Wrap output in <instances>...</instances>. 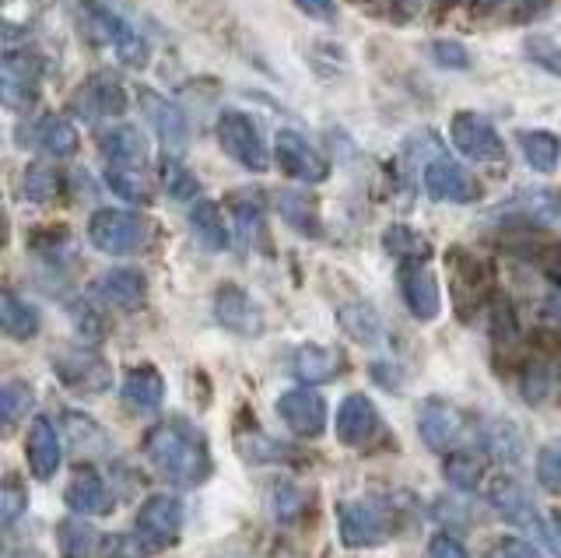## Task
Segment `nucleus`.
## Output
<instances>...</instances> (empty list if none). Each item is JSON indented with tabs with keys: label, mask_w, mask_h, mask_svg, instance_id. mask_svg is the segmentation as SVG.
<instances>
[{
	"label": "nucleus",
	"mask_w": 561,
	"mask_h": 558,
	"mask_svg": "<svg viewBox=\"0 0 561 558\" xmlns=\"http://www.w3.org/2000/svg\"><path fill=\"white\" fill-rule=\"evenodd\" d=\"M145 457L165 481L180 488H201L215 475L204 432L186 418H165L145 435Z\"/></svg>",
	"instance_id": "nucleus-1"
},
{
	"label": "nucleus",
	"mask_w": 561,
	"mask_h": 558,
	"mask_svg": "<svg viewBox=\"0 0 561 558\" xmlns=\"http://www.w3.org/2000/svg\"><path fill=\"white\" fill-rule=\"evenodd\" d=\"M88 242H92L99 253L130 257L145 250L148 225L137 212H127V207H99V212L88 218Z\"/></svg>",
	"instance_id": "nucleus-2"
},
{
	"label": "nucleus",
	"mask_w": 561,
	"mask_h": 558,
	"mask_svg": "<svg viewBox=\"0 0 561 558\" xmlns=\"http://www.w3.org/2000/svg\"><path fill=\"white\" fill-rule=\"evenodd\" d=\"M215 137L221 151L232 159L236 166H242L245 172H267L271 169V151L263 145V134L256 127V119L242 110H221L218 124H215Z\"/></svg>",
	"instance_id": "nucleus-3"
},
{
	"label": "nucleus",
	"mask_w": 561,
	"mask_h": 558,
	"mask_svg": "<svg viewBox=\"0 0 561 558\" xmlns=\"http://www.w3.org/2000/svg\"><path fill=\"white\" fill-rule=\"evenodd\" d=\"M84 19L95 29V36L102 43L113 46V54L123 67L145 71L148 60H151V46L127 19H119V14L110 4H102V0H84Z\"/></svg>",
	"instance_id": "nucleus-4"
},
{
	"label": "nucleus",
	"mask_w": 561,
	"mask_h": 558,
	"mask_svg": "<svg viewBox=\"0 0 561 558\" xmlns=\"http://www.w3.org/2000/svg\"><path fill=\"white\" fill-rule=\"evenodd\" d=\"M49 365L64 387L81 397H99L113 387V365L99 352H92V348H81V344L60 348V352L49 358Z\"/></svg>",
	"instance_id": "nucleus-5"
},
{
	"label": "nucleus",
	"mask_w": 561,
	"mask_h": 558,
	"mask_svg": "<svg viewBox=\"0 0 561 558\" xmlns=\"http://www.w3.org/2000/svg\"><path fill=\"white\" fill-rule=\"evenodd\" d=\"M341 540L347 548H376L382 540H390L397 523H393V505L376 502V499H358L341 505Z\"/></svg>",
	"instance_id": "nucleus-6"
},
{
	"label": "nucleus",
	"mask_w": 561,
	"mask_h": 558,
	"mask_svg": "<svg viewBox=\"0 0 561 558\" xmlns=\"http://www.w3.org/2000/svg\"><path fill=\"white\" fill-rule=\"evenodd\" d=\"M134 531L145 537V545L151 551H165L172 548L183 534V502L169 496V492H154L140 502Z\"/></svg>",
	"instance_id": "nucleus-7"
},
{
	"label": "nucleus",
	"mask_w": 561,
	"mask_h": 558,
	"mask_svg": "<svg viewBox=\"0 0 561 558\" xmlns=\"http://www.w3.org/2000/svg\"><path fill=\"white\" fill-rule=\"evenodd\" d=\"M421 183H425V194L438 204H473L481 197V183L443 151H435L432 159L421 166Z\"/></svg>",
	"instance_id": "nucleus-8"
},
{
	"label": "nucleus",
	"mask_w": 561,
	"mask_h": 558,
	"mask_svg": "<svg viewBox=\"0 0 561 558\" xmlns=\"http://www.w3.org/2000/svg\"><path fill=\"white\" fill-rule=\"evenodd\" d=\"M0 89H4V106L28 110L43 89L46 64L32 49H4V64H0Z\"/></svg>",
	"instance_id": "nucleus-9"
},
{
	"label": "nucleus",
	"mask_w": 561,
	"mask_h": 558,
	"mask_svg": "<svg viewBox=\"0 0 561 558\" xmlns=\"http://www.w3.org/2000/svg\"><path fill=\"white\" fill-rule=\"evenodd\" d=\"M70 113L88 119V124H99V119L123 116L127 113V92L110 71H95L92 78H84L75 95H70Z\"/></svg>",
	"instance_id": "nucleus-10"
},
{
	"label": "nucleus",
	"mask_w": 561,
	"mask_h": 558,
	"mask_svg": "<svg viewBox=\"0 0 561 558\" xmlns=\"http://www.w3.org/2000/svg\"><path fill=\"white\" fill-rule=\"evenodd\" d=\"M210 312H215L218 327H225L228 334H236V338H260L263 334V309L256 306L253 295L236 282H225L215 288Z\"/></svg>",
	"instance_id": "nucleus-11"
},
{
	"label": "nucleus",
	"mask_w": 561,
	"mask_h": 558,
	"mask_svg": "<svg viewBox=\"0 0 561 558\" xmlns=\"http://www.w3.org/2000/svg\"><path fill=\"white\" fill-rule=\"evenodd\" d=\"M449 137H453V145L463 159H473V162H502L505 159L502 134L491 127L481 113H470V110L453 113Z\"/></svg>",
	"instance_id": "nucleus-12"
},
{
	"label": "nucleus",
	"mask_w": 561,
	"mask_h": 558,
	"mask_svg": "<svg viewBox=\"0 0 561 558\" xmlns=\"http://www.w3.org/2000/svg\"><path fill=\"white\" fill-rule=\"evenodd\" d=\"M397 288L408 312L417 323H432L443 312V292H438L435 274L425 267V260H408L397 271Z\"/></svg>",
	"instance_id": "nucleus-13"
},
{
	"label": "nucleus",
	"mask_w": 561,
	"mask_h": 558,
	"mask_svg": "<svg viewBox=\"0 0 561 558\" xmlns=\"http://www.w3.org/2000/svg\"><path fill=\"white\" fill-rule=\"evenodd\" d=\"M274 159H277V166L285 169L291 180L306 183V186H316V183H323L330 176V162L306 141L302 134L291 130V127L277 130V137H274Z\"/></svg>",
	"instance_id": "nucleus-14"
},
{
	"label": "nucleus",
	"mask_w": 561,
	"mask_h": 558,
	"mask_svg": "<svg viewBox=\"0 0 561 558\" xmlns=\"http://www.w3.org/2000/svg\"><path fill=\"white\" fill-rule=\"evenodd\" d=\"M88 295H92V303H99V306L134 312L148 299V277L137 267H113V271H102L95 277Z\"/></svg>",
	"instance_id": "nucleus-15"
},
{
	"label": "nucleus",
	"mask_w": 561,
	"mask_h": 558,
	"mask_svg": "<svg viewBox=\"0 0 561 558\" xmlns=\"http://www.w3.org/2000/svg\"><path fill=\"white\" fill-rule=\"evenodd\" d=\"M277 414L295 435L302 440H320L327 432V400L316 394L312 387H295L277 397Z\"/></svg>",
	"instance_id": "nucleus-16"
},
{
	"label": "nucleus",
	"mask_w": 561,
	"mask_h": 558,
	"mask_svg": "<svg viewBox=\"0 0 561 558\" xmlns=\"http://www.w3.org/2000/svg\"><path fill=\"white\" fill-rule=\"evenodd\" d=\"M417 432H421V440H425L428 449L449 453L456 443L463 440L467 418H463L460 408H453L449 400L428 397L425 405H421V411H417Z\"/></svg>",
	"instance_id": "nucleus-17"
},
{
	"label": "nucleus",
	"mask_w": 561,
	"mask_h": 558,
	"mask_svg": "<svg viewBox=\"0 0 561 558\" xmlns=\"http://www.w3.org/2000/svg\"><path fill=\"white\" fill-rule=\"evenodd\" d=\"M333 432H337L341 446L362 449L379 435V411L373 405V397L365 394H347L333 418Z\"/></svg>",
	"instance_id": "nucleus-18"
},
{
	"label": "nucleus",
	"mask_w": 561,
	"mask_h": 558,
	"mask_svg": "<svg viewBox=\"0 0 561 558\" xmlns=\"http://www.w3.org/2000/svg\"><path fill=\"white\" fill-rule=\"evenodd\" d=\"M137 106H140V113H145L148 127L162 137L165 148H183L186 145L190 119L172 99H165L162 92H154V89H137Z\"/></svg>",
	"instance_id": "nucleus-19"
},
{
	"label": "nucleus",
	"mask_w": 561,
	"mask_h": 558,
	"mask_svg": "<svg viewBox=\"0 0 561 558\" xmlns=\"http://www.w3.org/2000/svg\"><path fill=\"white\" fill-rule=\"evenodd\" d=\"M488 499L491 505H495V513L505 520V523H513V527L526 531V534H548L543 531V520L537 513V505L534 499L526 496V488L513 478H495L488 488Z\"/></svg>",
	"instance_id": "nucleus-20"
},
{
	"label": "nucleus",
	"mask_w": 561,
	"mask_h": 558,
	"mask_svg": "<svg viewBox=\"0 0 561 558\" xmlns=\"http://www.w3.org/2000/svg\"><path fill=\"white\" fill-rule=\"evenodd\" d=\"M99 151L102 159L110 162L113 169H145L148 159H151V148H148V137L140 134L137 127L130 124H119V127H110L99 134Z\"/></svg>",
	"instance_id": "nucleus-21"
},
{
	"label": "nucleus",
	"mask_w": 561,
	"mask_h": 558,
	"mask_svg": "<svg viewBox=\"0 0 561 558\" xmlns=\"http://www.w3.org/2000/svg\"><path fill=\"white\" fill-rule=\"evenodd\" d=\"M64 502H67V510L78 513V516H105L113 510L110 488H105L99 470H92V467L75 470V478H70L64 488Z\"/></svg>",
	"instance_id": "nucleus-22"
},
{
	"label": "nucleus",
	"mask_w": 561,
	"mask_h": 558,
	"mask_svg": "<svg viewBox=\"0 0 561 558\" xmlns=\"http://www.w3.org/2000/svg\"><path fill=\"white\" fill-rule=\"evenodd\" d=\"M64 460V443H60V432L53 425V418H32V429H28V467H32V478L49 481L53 475L60 470Z\"/></svg>",
	"instance_id": "nucleus-23"
},
{
	"label": "nucleus",
	"mask_w": 561,
	"mask_h": 558,
	"mask_svg": "<svg viewBox=\"0 0 561 558\" xmlns=\"http://www.w3.org/2000/svg\"><path fill=\"white\" fill-rule=\"evenodd\" d=\"M28 141L35 151L49 155V159H70V155H78V148H81V137H78L75 124L57 113H46L35 119Z\"/></svg>",
	"instance_id": "nucleus-24"
},
{
	"label": "nucleus",
	"mask_w": 561,
	"mask_h": 558,
	"mask_svg": "<svg viewBox=\"0 0 561 558\" xmlns=\"http://www.w3.org/2000/svg\"><path fill=\"white\" fill-rule=\"evenodd\" d=\"M341 369H344V358L337 348L302 344V348H295V355H291V373L295 379H302L306 387H320V383L337 379Z\"/></svg>",
	"instance_id": "nucleus-25"
},
{
	"label": "nucleus",
	"mask_w": 561,
	"mask_h": 558,
	"mask_svg": "<svg viewBox=\"0 0 561 558\" xmlns=\"http://www.w3.org/2000/svg\"><path fill=\"white\" fill-rule=\"evenodd\" d=\"M123 405L130 411L151 414L162 408L165 400V376L154 369V365H134V369L123 376Z\"/></svg>",
	"instance_id": "nucleus-26"
},
{
	"label": "nucleus",
	"mask_w": 561,
	"mask_h": 558,
	"mask_svg": "<svg viewBox=\"0 0 561 558\" xmlns=\"http://www.w3.org/2000/svg\"><path fill=\"white\" fill-rule=\"evenodd\" d=\"M186 221H190V229H193V236H197V242L204 250H210V253L232 250V232H228V225H225L221 204H215V201L190 204Z\"/></svg>",
	"instance_id": "nucleus-27"
},
{
	"label": "nucleus",
	"mask_w": 561,
	"mask_h": 558,
	"mask_svg": "<svg viewBox=\"0 0 561 558\" xmlns=\"http://www.w3.org/2000/svg\"><path fill=\"white\" fill-rule=\"evenodd\" d=\"M516 145L523 151V162L530 166L540 176H551L561 166V141L558 134L543 130V127H534V130H519L516 134Z\"/></svg>",
	"instance_id": "nucleus-28"
},
{
	"label": "nucleus",
	"mask_w": 561,
	"mask_h": 558,
	"mask_svg": "<svg viewBox=\"0 0 561 558\" xmlns=\"http://www.w3.org/2000/svg\"><path fill=\"white\" fill-rule=\"evenodd\" d=\"M277 215L285 218V225H288V229H295L298 236H309V239L323 236L320 215H316V201L306 197V190H280V194H277Z\"/></svg>",
	"instance_id": "nucleus-29"
},
{
	"label": "nucleus",
	"mask_w": 561,
	"mask_h": 558,
	"mask_svg": "<svg viewBox=\"0 0 561 558\" xmlns=\"http://www.w3.org/2000/svg\"><path fill=\"white\" fill-rule=\"evenodd\" d=\"M0 323H4V334L11 341H32L43 327L39 309L25 303L22 295H14L11 288L4 292V299H0Z\"/></svg>",
	"instance_id": "nucleus-30"
},
{
	"label": "nucleus",
	"mask_w": 561,
	"mask_h": 558,
	"mask_svg": "<svg viewBox=\"0 0 561 558\" xmlns=\"http://www.w3.org/2000/svg\"><path fill=\"white\" fill-rule=\"evenodd\" d=\"M337 323H341V330L351 341H358L365 348H373V344L382 341V320L368 303H344L337 309Z\"/></svg>",
	"instance_id": "nucleus-31"
},
{
	"label": "nucleus",
	"mask_w": 561,
	"mask_h": 558,
	"mask_svg": "<svg viewBox=\"0 0 561 558\" xmlns=\"http://www.w3.org/2000/svg\"><path fill=\"white\" fill-rule=\"evenodd\" d=\"M99 548V534L88 527L84 516H67L57 527V551L60 558H92Z\"/></svg>",
	"instance_id": "nucleus-32"
},
{
	"label": "nucleus",
	"mask_w": 561,
	"mask_h": 558,
	"mask_svg": "<svg viewBox=\"0 0 561 558\" xmlns=\"http://www.w3.org/2000/svg\"><path fill=\"white\" fill-rule=\"evenodd\" d=\"M60 172L46 166V162H32L25 172H22V186H18V197L28 201V204H49V201H57L60 194Z\"/></svg>",
	"instance_id": "nucleus-33"
},
{
	"label": "nucleus",
	"mask_w": 561,
	"mask_h": 558,
	"mask_svg": "<svg viewBox=\"0 0 561 558\" xmlns=\"http://www.w3.org/2000/svg\"><path fill=\"white\" fill-rule=\"evenodd\" d=\"M481 443L488 453H495V457L505 464H516L523 457V435L508 418H491V422H484Z\"/></svg>",
	"instance_id": "nucleus-34"
},
{
	"label": "nucleus",
	"mask_w": 561,
	"mask_h": 558,
	"mask_svg": "<svg viewBox=\"0 0 561 558\" xmlns=\"http://www.w3.org/2000/svg\"><path fill=\"white\" fill-rule=\"evenodd\" d=\"M228 207H232V218L239 225V239L250 242V247H256V250H267V218H263L260 204L245 194H236L232 201H228Z\"/></svg>",
	"instance_id": "nucleus-35"
},
{
	"label": "nucleus",
	"mask_w": 561,
	"mask_h": 558,
	"mask_svg": "<svg viewBox=\"0 0 561 558\" xmlns=\"http://www.w3.org/2000/svg\"><path fill=\"white\" fill-rule=\"evenodd\" d=\"M508 212H516L523 221L540 225V229L561 232V197L554 194H526L508 204Z\"/></svg>",
	"instance_id": "nucleus-36"
},
{
	"label": "nucleus",
	"mask_w": 561,
	"mask_h": 558,
	"mask_svg": "<svg viewBox=\"0 0 561 558\" xmlns=\"http://www.w3.org/2000/svg\"><path fill=\"white\" fill-rule=\"evenodd\" d=\"M443 475L453 488L460 492H473L484 478V457H478L473 449H449L446 453V464H443Z\"/></svg>",
	"instance_id": "nucleus-37"
},
{
	"label": "nucleus",
	"mask_w": 561,
	"mask_h": 558,
	"mask_svg": "<svg viewBox=\"0 0 561 558\" xmlns=\"http://www.w3.org/2000/svg\"><path fill=\"white\" fill-rule=\"evenodd\" d=\"M236 446H239V457L250 460V464H288V460H295V453H291L288 443H277V440H271V435H263V432L239 435Z\"/></svg>",
	"instance_id": "nucleus-38"
},
{
	"label": "nucleus",
	"mask_w": 561,
	"mask_h": 558,
	"mask_svg": "<svg viewBox=\"0 0 561 558\" xmlns=\"http://www.w3.org/2000/svg\"><path fill=\"white\" fill-rule=\"evenodd\" d=\"M382 250L397 257L400 264H408V260H428L432 253L425 236H417L411 225H390V229L382 232Z\"/></svg>",
	"instance_id": "nucleus-39"
},
{
	"label": "nucleus",
	"mask_w": 561,
	"mask_h": 558,
	"mask_svg": "<svg viewBox=\"0 0 561 558\" xmlns=\"http://www.w3.org/2000/svg\"><path fill=\"white\" fill-rule=\"evenodd\" d=\"M32 408H35V390L25 379H8L4 390H0V422H4V429L22 422L25 414H32Z\"/></svg>",
	"instance_id": "nucleus-40"
},
{
	"label": "nucleus",
	"mask_w": 561,
	"mask_h": 558,
	"mask_svg": "<svg viewBox=\"0 0 561 558\" xmlns=\"http://www.w3.org/2000/svg\"><path fill=\"white\" fill-rule=\"evenodd\" d=\"M523 54H526V60H530L534 67H540V71L561 78V43L558 39L543 36V32H534V36H526Z\"/></svg>",
	"instance_id": "nucleus-41"
},
{
	"label": "nucleus",
	"mask_w": 561,
	"mask_h": 558,
	"mask_svg": "<svg viewBox=\"0 0 561 558\" xmlns=\"http://www.w3.org/2000/svg\"><path fill=\"white\" fill-rule=\"evenodd\" d=\"M534 470H537V481H540L543 492L561 496V440H551V443L540 446Z\"/></svg>",
	"instance_id": "nucleus-42"
},
{
	"label": "nucleus",
	"mask_w": 561,
	"mask_h": 558,
	"mask_svg": "<svg viewBox=\"0 0 561 558\" xmlns=\"http://www.w3.org/2000/svg\"><path fill=\"white\" fill-rule=\"evenodd\" d=\"M105 183H110V190L116 197H123L127 204H148L151 201V194H148V186H145V180L137 176V172H130V169H105Z\"/></svg>",
	"instance_id": "nucleus-43"
},
{
	"label": "nucleus",
	"mask_w": 561,
	"mask_h": 558,
	"mask_svg": "<svg viewBox=\"0 0 561 558\" xmlns=\"http://www.w3.org/2000/svg\"><path fill=\"white\" fill-rule=\"evenodd\" d=\"M25 510H28L25 481H18V475H4V488H0V520H4V527H11Z\"/></svg>",
	"instance_id": "nucleus-44"
},
{
	"label": "nucleus",
	"mask_w": 561,
	"mask_h": 558,
	"mask_svg": "<svg viewBox=\"0 0 561 558\" xmlns=\"http://www.w3.org/2000/svg\"><path fill=\"white\" fill-rule=\"evenodd\" d=\"M99 551H102V558H148V555H154L137 531L134 534H110L99 545Z\"/></svg>",
	"instance_id": "nucleus-45"
},
{
	"label": "nucleus",
	"mask_w": 561,
	"mask_h": 558,
	"mask_svg": "<svg viewBox=\"0 0 561 558\" xmlns=\"http://www.w3.org/2000/svg\"><path fill=\"white\" fill-rule=\"evenodd\" d=\"M428 54L438 67H446V71H470V54L463 43L456 39H432L428 43Z\"/></svg>",
	"instance_id": "nucleus-46"
},
{
	"label": "nucleus",
	"mask_w": 561,
	"mask_h": 558,
	"mask_svg": "<svg viewBox=\"0 0 561 558\" xmlns=\"http://www.w3.org/2000/svg\"><path fill=\"white\" fill-rule=\"evenodd\" d=\"M64 429H67V435H70V443L81 446L84 453L92 449V443H95V446H105V435H102V429L92 422V418H84V414L67 411V414H64Z\"/></svg>",
	"instance_id": "nucleus-47"
},
{
	"label": "nucleus",
	"mask_w": 561,
	"mask_h": 558,
	"mask_svg": "<svg viewBox=\"0 0 561 558\" xmlns=\"http://www.w3.org/2000/svg\"><path fill=\"white\" fill-rule=\"evenodd\" d=\"M162 180H165L169 194H172L175 201H186V197L197 194V176H193V172H190L186 166H180L175 159L162 162Z\"/></svg>",
	"instance_id": "nucleus-48"
},
{
	"label": "nucleus",
	"mask_w": 561,
	"mask_h": 558,
	"mask_svg": "<svg viewBox=\"0 0 561 558\" xmlns=\"http://www.w3.org/2000/svg\"><path fill=\"white\" fill-rule=\"evenodd\" d=\"M302 502H306V496H302V492H295L291 485H277V488H274V516H277V520L295 516L298 510H302Z\"/></svg>",
	"instance_id": "nucleus-49"
},
{
	"label": "nucleus",
	"mask_w": 561,
	"mask_h": 558,
	"mask_svg": "<svg viewBox=\"0 0 561 558\" xmlns=\"http://www.w3.org/2000/svg\"><path fill=\"white\" fill-rule=\"evenodd\" d=\"M70 317H75V323H78V330H81V338H88V341H99L102 338V320L95 317V309L88 306V303H70Z\"/></svg>",
	"instance_id": "nucleus-50"
},
{
	"label": "nucleus",
	"mask_w": 561,
	"mask_h": 558,
	"mask_svg": "<svg viewBox=\"0 0 561 558\" xmlns=\"http://www.w3.org/2000/svg\"><path fill=\"white\" fill-rule=\"evenodd\" d=\"M298 11H306V19H316V22H337V0H291Z\"/></svg>",
	"instance_id": "nucleus-51"
},
{
	"label": "nucleus",
	"mask_w": 561,
	"mask_h": 558,
	"mask_svg": "<svg viewBox=\"0 0 561 558\" xmlns=\"http://www.w3.org/2000/svg\"><path fill=\"white\" fill-rule=\"evenodd\" d=\"M428 558H470V551L453 534L443 531V534H435L428 540Z\"/></svg>",
	"instance_id": "nucleus-52"
},
{
	"label": "nucleus",
	"mask_w": 561,
	"mask_h": 558,
	"mask_svg": "<svg viewBox=\"0 0 561 558\" xmlns=\"http://www.w3.org/2000/svg\"><path fill=\"white\" fill-rule=\"evenodd\" d=\"M499 558H543V555L537 545H530V540H523V537H502Z\"/></svg>",
	"instance_id": "nucleus-53"
},
{
	"label": "nucleus",
	"mask_w": 561,
	"mask_h": 558,
	"mask_svg": "<svg viewBox=\"0 0 561 558\" xmlns=\"http://www.w3.org/2000/svg\"><path fill=\"white\" fill-rule=\"evenodd\" d=\"M551 390V373L548 369H530L523 383V397L526 400H543V394Z\"/></svg>",
	"instance_id": "nucleus-54"
},
{
	"label": "nucleus",
	"mask_w": 561,
	"mask_h": 558,
	"mask_svg": "<svg viewBox=\"0 0 561 558\" xmlns=\"http://www.w3.org/2000/svg\"><path fill=\"white\" fill-rule=\"evenodd\" d=\"M543 317H548L554 327H561V285L548 292V299H543Z\"/></svg>",
	"instance_id": "nucleus-55"
},
{
	"label": "nucleus",
	"mask_w": 561,
	"mask_h": 558,
	"mask_svg": "<svg viewBox=\"0 0 561 558\" xmlns=\"http://www.w3.org/2000/svg\"><path fill=\"white\" fill-rule=\"evenodd\" d=\"M551 527H554V545H561V510L551 513Z\"/></svg>",
	"instance_id": "nucleus-56"
},
{
	"label": "nucleus",
	"mask_w": 561,
	"mask_h": 558,
	"mask_svg": "<svg viewBox=\"0 0 561 558\" xmlns=\"http://www.w3.org/2000/svg\"><path fill=\"white\" fill-rule=\"evenodd\" d=\"M473 4H478L481 11H491V8H502L505 0H473Z\"/></svg>",
	"instance_id": "nucleus-57"
},
{
	"label": "nucleus",
	"mask_w": 561,
	"mask_h": 558,
	"mask_svg": "<svg viewBox=\"0 0 561 558\" xmlns=\"http://www.w3.org/2000/svg\"><path fill=\"white\" fill-rule=\"evenodd\" d=\"M400 4H403V8H411V11H414V8H421V0H400Z\"/></svg>",
	"instance_id": "nucleus-58"
},
{
	"label": "nucleus",
	"mask_w": 561,
	"mask_h": 558,
	"mask_svg": "<svg viewBox=\"0 0 561 558\" xmlns=\"http://www.w3.org/2000/svg\"><path fill=\"white\" fill-rule=\"evenodd\" d=\"M438 4H449V0H438Z\"/></svg>",
	"instance_id": "nucleus-59"
}]
</instances>
